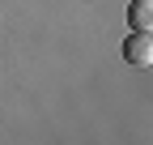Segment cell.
I'll list each match as a JSON object with an SVG mask.
<instances>
[{
	"mask_svg": "<svg viewBox=\"0 0 153 145\" xmlns=\"http://www.w3.org/2000/svg\"><path fill=\"white\" fill-rule=\"evenodd\" d=\"M128 26L153 34V0H132V4H128Z\"/></svg>",
	"mask_w": 153,
	"mask_h": 145,
	"instance_id": "obj_2",
	"label": "cell"
},
{
	"mask_svg": "<svg viewBox=\"0 0 153 145\" xmlns=\"http://www.w3.org/2000/svg\"><path fill=\"white\" fill-rule=\"evenodd\" d=\"M123 60L136 64V68L153 64V34H149V30H132L128 39H123Z\"/></svg>",
	"mask_w": 153,
	"mask_h": 145,
	"instance_id": "obj_1",
	"label": "cell"
}]
</instances>
